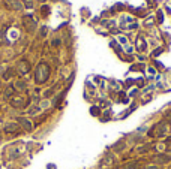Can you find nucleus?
<instances>
[{
    "instance_id": "nucleus-1",
    "label": "nucleus",
    "mask_w": 171,
    "mask_h": 169,
    "mask_svg": "<svg viewBox=\"0 0 171 169\" xmlns=\"http://www.w3.org/2000/svg\"><path fill=\"white\" fill-rule=\"evenodd\" d=\"M48 76H50V66L47 63H41L36 69V82L42 84L48 79Z\"/></svg>"
},
{
    "instance_id": "nucleus-2",
    "label": "nucleus",
    "mask_w": 171,
    "mask_h": 169,
    "mask_svg": "<svg viewBox=\"0 0 171 169\" xmlns=\"http://www.w3.org/2000/svg\"><path fill=\"white\" fill-rule=\"evenodd\" d=\"M165 130H167L165 123H159L158 126H155V133H156V136H164L165 135Z\"/></svg>"
},
{
    "instance_id": "nucleus-3",
    "label": "nucleus",
    "mask_w": 171,
    "mask_h": 169,
    "mask_svg": "<svg viewBox=\"0 0 171 169\" xmlns=\"http://www.w3.org/2000/svg\"><path fill=\"white\" fill-rule=\"evenodd\" d=\"M18 70H20V74H27L29 70H30V64H29L27 61H21L20 64H18Z\"/></svg>"
},
{
    "instance_id": "nucleus-4",
    "label": "nucleus",
    "mask_w": 171,
    "mask_h": 169,
    "mask_svg": "<svg viewBox=\"0 0 171 169\" xmlns=\"http://www.w3.org/2000/svg\"><path fill=\"white\" fill-rule=\"evenodd\" d=\"M155 160H156L158 163H168V162H171V156H167V154H158L156 157H155Z\"/></svg>"
},
{
    "instance_id": "nucleus-5",
    "label": "nucleus",
    "mask_w": 171,
    "mask_h": 169,
    "mask_svg": "<svg viewBox=\"0 0 171 169\" xmlns=\"http://www.w3.org/2000/svg\"><path fill=\"white\" fill-rule=\"evenodd\" d=\"M24 26H26L29 30H33V28H35V21L32 20V17H30V15H27V17L24 18Z\"/></svg>"
},
{
    "instance_id": "nucleus-6",
    "label": "nucleus",
    "mask_w": 171,
    "mask_h": 169,
    "mask_svg": "<svg viewBox=\"0 0 171 169\" xmlns=\"http://www.w3.org/2000/svg\"><path fill=\"white\" fill-rule=\"evenodd\" d=\"M17 130H18V124L9 123V124L5 126V132H6V133H14V132H17Z\"/></svg>"
},
{
    "instance_id": "nucleus-7",
    "label": "nucleus",
    "mask_w": 171,
    "mask_h": 169,
    "mask_svg": "<svg viewBox=\"0 0 171 169\" xmlns=\"http://www.w3.org/2000/svg\"><path fill=\"white\" fill-rule=\"evenodd\" d=\"M26 105H27V102L24 100V99H21V97L12 100V106H17V108H20V106H26Z\"/></svg>"
},
{
    "instance_id": "nucleus-8",
    "label": "nucleus",
    "mask_w": 171,
    "mask_h": 169,
    "mask_svg": "<svg viewBox=\"0 0 171 169\" xmlns=\"http://www.w3.org/2000/svg\"><path fill=\"white\" fill-rule=\"evenodd\" d=\"M20 123H21V126L26 129L27 132H30V130H32V124H30V121H29V120H26V118H20Z\"/></svg>"
},
{
    "instance_id": "nucleus-9",
    "label": "nucleus",
    "mask_w": 171,
    "mask_h": 169,
    "mask_svg": "<svg viewBox=\"0 0 171 169\" xmlns=\"http://www.w3.org/2000/svg\"><path fill=\"white\" fill-rule=\"evenodd\" d=\"M12 93H14V87H12V85H9V87L6 88V91H5V97H11Z\"/></svg>"
},
{
    "instance_id": "nucleus-10",
    "label": "nucleus",
    "mask_w": 171,
    "mask_h": 169,
    "mask_svg": "<svg viewBox=\"0 0 171 169\" xmlns=\"http://www.w3.org/2000/svg\"><path fill=\"white\" fill-rule=\"evenodd\" d=\"M146 169H159L158 166H149V168H146Z\"/></svg>"
}]
</instances>
